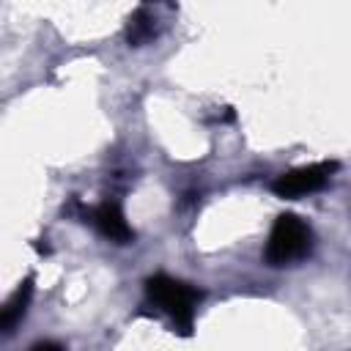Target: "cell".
<instances>
[{"label": "cell", "mask_w": 351, "mask_h": 351, "mask_svg": "<svg viewBox=\"0 0 351 351\" xmlns=\"http://www.w3.org/2000/svg\"><path fill=\"white\" fill-rule=\"evenodd\" d=\"M145 299L170 318L178 335H192V321L200 302V291L195 285L181 282L170 274H154L145 280Z\"/></svg>", "instance_id": "6da1fadb"}, {"label": "cell", "mask_w": 351, "mask_h": 351, "mask_svg": "<svg viewBox=\"0 0 351 351\" xmlns=\"http://www.w3.org/2000/svg\"><path fill=\"white\" fill-rule=\"evenodd\" d=\"M313 250V230L304 219H299L296 214H280L271 225L263 258L269 266H288L302 261L304 255H310Z\"/></svg>", "instance_id": "7a4b0ae2"}, {"label": "cell", "mask_w": 351, "mask_h": 351, "mask_svg": "<svg viewBox=\"0 0 351 351\" xmlns=\"http://www.w3.org/2000/svg\"><path fill=\"white\" fill-rule=\"evenodd\" d=\"M337 170V162H315V165H304V167H293L282 176H277V181L271 184L277 197H302L310 192H318L321 186H326V181L332 178V173Z\"/></svg>", "instance_id": "3957f363"}, {"label": "cell", "mask_w": 351, "mask_h": 351, "mask_svg": "<svg viewBox=\"0 0 351 351\" xmlns=\"http://www.w3.org/2000/svg\"><path fill=\"white\" fill-rule=\"evenodd\" d=\"M90 219H93V225L99 228V233L107 236L110 241L126 244V241L134 239V233H132V228H129V222H126L121 206L112 203V200H104L101 206H96V208L90 211Z\"/></svg>", "instance_id": "277c9868"}, {"label": "cell", "mask_w": 351, "mask_h": 351, "mask_svg": "<svg viewBox=\"0 0 351 351\" xmlns=\"http://www.w3.org/2000/svg\"><path fill=\"white\" fill-rule=\"evenodd\" d=\"M30 296H33V277H25V280L16 285V291L8 296V302H5V307H3V313H0V329H3L5 335H11L14 326L25 318L27 304H30Z\"/></svg>", "instance_id": "5b68a950"}, {"label": "cell", "mask_w": 351, "mask_h": 351, "mask_svg": "<svg viewBox=\"0 0 351 351\" xmlns=\"http://www.w3.org/2000/svg\"><path fill=\"white\" fill-rule=\"evenodd\" d=\"M154 33H156V19H154V14H151L145 5H140V8L129 16V25H126V41H129L132 47H143L145 41L154 38Z\"/></svg>", "instance_id": "8992f818"}, {"label": "cell", "mask_w": 351, "mask_h": 351, "mask_svg": "<svg viewBox=\"0 0 351 351\" xmlns=\"http://www.w3.org/2000/svg\"><path fill=\"white\" fill-rule=\"evenodd\" d=\"M30 351H63V346L55 343V340H41V343H36Z\"/></svg>", "instance_id": "52a82bcc"}]
</instances>
